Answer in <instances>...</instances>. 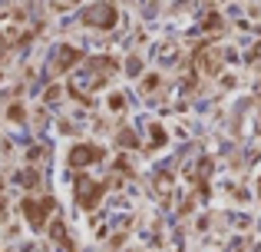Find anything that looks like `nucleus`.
I'll return each instance as SVG.
<instances>
[{
  "label": "nucleus",
  "instance_id": "1",
  "mask_svg": "<svg viewBox=\"0 0 261 252\" xmlns=\"http://www.w3.org/2000/svg\"><path fill=\"white\" fill-rule=\"evenodd\" d=\"M116 70H119V63H116L113 57H93V60H86V70L80 66V73L70 80V93L76 100H89V93L99 90V86L106 83Z\"/></svg>",
  "mask_w": 261,
  "mask_h": 252
},
{
  "label": "nucleus",
  "instance_id": "6",
  "mask_svg": "<svg viewBox=\"0 0 261 252\" xmlns=\"http://www.w3.org/2000/svg\"><path fill=\"white\" fill-rule=\"evenodd\" d=\"M96 159H102V149L96 146V143H80V146H73V153H70V163H73V166L96 163Z\"/></svg>",
  "mask_w": 261,
  "mask_h": 252
},
{
  "label": "nucleus",
  "instance_id": "2",
  "mask_svg": "<svg viewBox=\"0 0 261 252\" xmlns=\"http://www.w3.org/2000/svg\"><path fill=\"white\" fill-rule=\"evenodd\" d=\"M102 193H106V182H93L89 176H80V182H76V199H80V209H93L96 202L102 199Z\"/></svg>",
  "mask_w": 261,
  "mask_h": 252
},
{
  "label": "nucleus",
  "instance_id": "5",
  "mask_svg": "<svg viewBox=\"0 0 261 252\" xmlns=\"http://www.w3.org/2000/svg\"><path fill=\"white\" fill-rule=\"evenodd\" d=\"M80 60H83V53H80L76 47H70V43H60L57 57H53V70H57V73H66L73 63H80Z\"/></svg>",
  "mask_w": 261,
  "mask_h": 252
},
{
  "label": "nucleus",
  "instance_id": "7",
  "mask_svg": "<svg viewBox=\"0 0 261 252\" xmlns=\"http://www.w3.org/2000/svg\"><path fill=\"white\" fill-rule=\"evenodd\" d=\"M7 40H10V37H7V33L0 30V60H4V53H7Z\"/></svg>",
  "mask_w": 261,
  "mask_h": 252
},
{
  "label": "nucleus",
  "instance_id": "3",
  "mask_svg": "<svg viewBox=\"0 0 261 252\" xmlns=\"http://www.w3.org/2000/svg\"><path fill=\"white\" fill-rule=\"evenodd\" d=\"M116 17H119V10L109 4H96V7H86L83 10V24L86 27H113Z\"/></svg>",
  "mask_w": 261,
  "mask_h": 252
},
{
  "label": "nucleus",
  "instance_id": "4",
  "mask_svg": "<svg viewBox=\"0 0 261 252\" xmlns=\"http://www.w3.org/2000/svg\"><path fill=\"white\" fill-rule=\"evenodd\" d=\"M23 213H27V219H30L33 229H43L46 216L53 213V199H27L23 202Z\"/></svg>",
  "mask_w": 261,
  "mask_h": 252
}]
</instances>
